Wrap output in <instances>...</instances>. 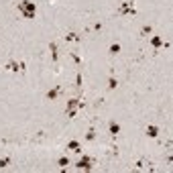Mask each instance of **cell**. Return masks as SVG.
<instances>
[{
    "mask_svg": "<svg viewBox=\"0 0 173 173\" xmlns=\"http://www.w3.org/2000/svg\"><path fill=\"white\" fill-rule=\"evenodd\" d=\"M16 8H19L23 19H35V15H37V4L31 2V0H20L16 4Z\"/></svg>",
    "mask_w": 173,
    "mask_h": 173,
    "instance_id": "cell-1",
    "label": "cell"
},
{
    "mask_svg": "<svg viewBox=\"0 0 173 173\" xmlns=\"http://www.w3.org/2000/svg\"><path fill=\"white\" fill-rule=\"evenodd\" d=\"M120 16H134L137 15V6H134L133 0H124V2H120L118 10H116Z\"/></svg>",
    "mask_w": 173,
    "mask_h": 173,
    "instance_id": "cell-2",
    "label": "cell"
},
{
    "mask_svg": "<svg viewBox=\"0 0 173 173\" xmlns=\"http://www.w3.org/2000/svg\"><path fill=\"white\" fill-rule=\"evenodd\" d=\"M75 167H78V169H86V171H90V169L94 167V159L88 157V155H84V157H79V161L75 163Z\"/></svg>",
    "mask_w": 173,
    "mask_h": 173,
    "instance_id": "cell-3",
    "label": "cell"
},
{
    "mask_svg": "<svg viewBox=\"0 0 173 173\" xmlns=\"http://www.w3.org/2000/svg\"><path fill=\"white\" fill-rule=\"evenodd\" d=\"M149 43L153 45L155 49H161V47H169V43H167V41H163L161 37H159V35H151V37H149Z\"/></svg>",
    "mask_w": 173,
    "mask_h": 173,
    "instance_id": "cell-4",
    "label": "cell"
},
{
    "mask_svg": "<svg viewBox=\"0 0 173 173\" xmlns=\"http://www.w3.org/2000/svg\"><path fill=\"white\" fill-rule=\"evenodd\" d=\"M49 53H51L53 63H57V61H59V47H57V43H55V41H51V43H49Z\"/></svg>",
    "mask_w": 173,
    "mask_h": 173,
    "instance_id": "cell-5",
    "label": "cell"
},
{
    "mask_svg": "<svg viewBox=\"0 0 173 173\" xmlns=\"http://www.w3.org/2000/svg\"><path fill=\"white\" fill-rule=\"evenodd\" d=\"M63 39H65V43H79L82 37H79V33H75V31H67Z\"/></svg>",
    "mask_w": 173,
    "mask_h": 173,
    "instance_id": "cell-6",
    "label": "cell"
},
{
    "mask_svg": "<svg viewBox=\"0 0 173 173\" xmlns=\"http://www.w3.org/2000/svg\"><path fill=\"white\" fill-rule=\"evenodd\" d=\"M4 69H6V71H12V74H19V71H23L20 63H19V61H15V59H10L8 63L4 65Z\"/></svg>",
    "mask_w": 173,
    "mask_h": 173,
    "instance_id": "cell-7",
    "label": "cell"
},
{
    "mask_svg": "<svg viewBox=\"0 0 173 173\" xmlns=\"http://www.w3.org/2000/svg\"><path fill=\"white\" fill-rule=\"evenodd\" d=\"M145 134H147V137H151V138H157L159 134H161V129H159L157 124H149L147 130H145Z\"/></svg>",
    "mask_w": 173,
    "mask_h": 173,
    "instance_id": "cell-8",
    "label": "cell"
},
{
    "mask_svg": "<svg viewBox=\"0 0 173 173\" xmlns=\"http://www.w3.org/2000/svg\"><path fill=\"white\" fill-rule=\"evenodd\" d=\"M61 94H63V88H59V86H57V88H51L49 92H47V100H57Z\"/></svg>",
    "mask_w": 173,
    "mask_h": 173,
    "instance_id": "cell-9",
    "label": "cell"
},
{
    "mask_svg": "<svg viewBox=\"0 0 173 173\" xmlns=\"http://www.w3.org/2000/svg\"><path fill=\"white\" fill-rule=\"evenodd\" d=\"M120 130H122V129H120V124H118V122H114V120H110V122H108V133L112 134V137H116Z\"/></svg>",
    "mask_w": 173,
    "mask_h": 173,
    "instance_id": "cell-10",
    "label": "cell"
},
{
    "mask_svg": "<svg viewBox=\"0 0 173 173\" xmlns=\"http://www.w3.org/2000/svg\"><path fill=\"white\" fill-rule=\"evenodd\" d=\"M67 149H69V151H74V153H82V143H79V141H69Z\"/></svg>",
    "mask_w": 173,
    "mask_h": 173,
    "instance_id": "cell-11",
    "label": "cell"
},
{
    "mask_svg": "<svg viewBox=\"0 0 173 173\" xmlns=\"http://www.w3.org/2000/svg\"><path fill=\"white\" fill-rule=\"evenodd\" d=\"M153 35V27L151 25H143L141 27V37H151Z\"/></svg>",
    "mask_w": 173,
    "mask_h": 173,
    "instance_id": "cell-12",
    "label": "cell"
},
{
    "mask_svg": "<svg viewBox=\"0 0 173 173\" xmlns=\"http://www.w3.org/2000/svg\"><path fill=\"white\" fill-rule=\"evenodd\" d=\"M120 49H122V47H120V43H112V45H110V55H118Z\"/></svg>",
    "mask_w": 173,
    "mask_h": 173,
    "instance_id": "cell-13",
    "label": "cell"
},
{
    "mask_svg": "<svg viewBox=\"0 0 173 173\" xmlns=\"http://www.w3.org/2000/svg\"><path fill=\"white\" fill-rule=\"evenodd\" d=\"M116 86H118V79L114 78V75H110V78H108V90H114Z\"/></svg>",
    "mask_w": 173,
    "mask_h": 173,
    "instance_id": "cell-14",
    "label": "cell"
},
{
    "mask_svg": "<svg viewBox=\"0 0 173 173\" xmlns=\"http://www.w3.org/2000/svg\"><path fill=\"white\" fill-rule=\"evenodd\" d=\"M82 82H84V79H82V71H78V74H75V88L78 90H82V86H84Z\"/></svg>",
    "mask_w": 173,
    "mask_h": 173,
    "instance_id": "cell-15",
    "label": "cell"
},
{
    "mask_svg": "<svg viewBox=\"0 0 173 173\" xmlns=\"http://www.w3.org/2000/svg\"><path fill=\"white\" fill-rule=\"evenodd\" d=\"M69 57L74 59V63H75V65H82V59H79V55L75 53V51H69Z\"/></svg>",
    "mask_w": 173,
    "mask_h": 173,
    "instance_id": "cell-16",
    "label": "cell"
},
{
    "mask_svg": "<svg viewBox=\"0 0 173 173\" xmlns=\"http://www.w3.org/2000/svg\"><path fill=\"white\" fill-rule=\"evenodd\" d=\"M86 141H88V143L96 141V130H94V129H90V130H88V134H86Z\"/></svg>",
    "mask_w": 173,
    "mask_h": 173,
    "instance_id": "cell-17",
    "label": "cell"
},
{
    "mask_svg": "<svg viewBox=\"0 0 173 173\" xmlns=\"http://www.w3.org/2000/svg\"><path fill=\"white\" fill-rule=\"evenodd\" d=\"M65 116H67V118H75V116H78V108H69V110H65Z\"/></svg>",
    "mask_w": 173,
    "mask_h": 173,
    "instance_id": "cell-18",
    "label": "cell"
},
{
    "mask_svg": "<svg viewBox=\"0 0 173 173\" xmlns=\"http://www.w3.org/2000/svg\"><path fill=\"white\" fill-rule=\"evenodd\" d=\"M57 165H59V167H67V165H69V159H67V157H59V159H57Z\"/></svg>",
    "mask_w": 173,
    "mask_h": 173,
    "instance_id": "cell-19",
    "label": "cell"
},
{
    "mask_svg": "<svg viewBox=\"0 0 173 173\" xmlns=\"http://www.w3.org/2000/svg\"><path fill=\"white\" fill-rule=\"evenodd\" d=\"M8 165H10V157H2V159H0V169L8 167Z\"/></svg>",
    "mask_w": 173,
    "mask_h": 173,
    "instance_id": "cell-20",
    "label": "cell"
},
{
    "mask_svg": "<svg viewBox=\"0 0 173 173\" xmlns=\"http://www.w3.org/2000/svg\"><path fill=\"white\" fill-rule=\"evenodd\" d=\"M145 165H147V163H145L143 159H138L137 163H134V167H137V169H143V167H145Z\"/></svg>",
    "mask_w": 173,
    "mask_h": 173,
    "instance_id": "cell-21",
    "label": "cell"
},
{
    "mask_svg": "<svg viewBox=\"0 0 173 173\" xmlns=\"http://www.w3.org/2000/svg\"><path fill=\"white\" fill-rule=\"evenodd\" d=\"M94 31H102V23H94Z\"/></svg>",
    "mask_w": 173,
    "mask_h": 173,
    "instance_id": "cell-22",
    "label": "cell"
}]
</instances>
